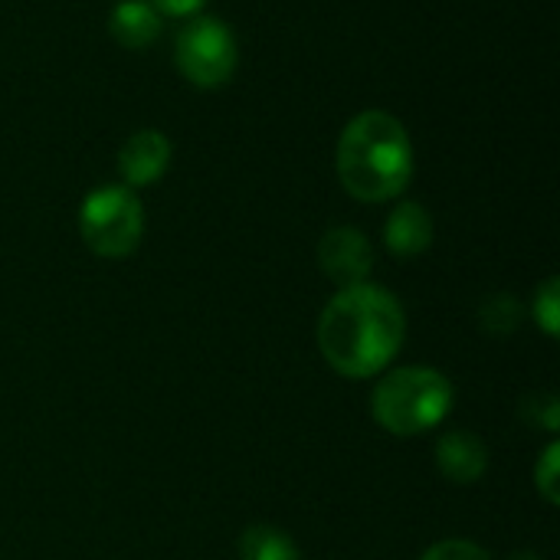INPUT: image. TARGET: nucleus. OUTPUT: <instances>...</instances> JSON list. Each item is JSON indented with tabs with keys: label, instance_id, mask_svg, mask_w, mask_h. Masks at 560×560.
<instances>
[{
	"label": "nucleus",
	"instance_id": "nucleus-8",
	"mask_svg": "<svg viewBox=\"0 0 560 560\" xmlns=\"http://www.w3.org/2000/svg\"><path fill=\"white\" fill-rule=\"evenodd\" d=\"M436 466H440V472L450 482L469 486V482H476V479L486 476V469H489V450H486V443L476 433L453 430L436 446Z\"/></svg>",
	"mask_w": 560,
	"mask_h": 560
},
{
	"label": "nucleus",
	"instance_id": "nucleus-13",
	"mask_svg": "<svg viewBox=\"0 0 560 560\" xmlns=\"http://www.w3.org/2000/svg\"><path fill=\"white\" fill-rule=\"evenodd\" d=\"M535 318L538 325L558 338L560 335V282L558 279H548L538 292H535Z\"/></svg>",
	"mask_w": 560,
	"mask_h": 560
},
{
	"label": "nucleus",
	"instance_id": "nucleus-12",
	"mask_svg": "<svg viewBox=\"0 0 560 560\" xmlns=\"http://www.w3.org/2000/svg\"><path fill=\"white\" fill-rule=\"evenodd\" d=\"M482 328L492 335H512L522 325V305L515 295H492L482 305Z\"/></svg>",
	"mask_w": 560,
	"mask_h": 560
},
{
	"label": "nucleus",
	"instance_id": "nucleus-17",
	"mask_svg": "<svg viewBox=\"0 0 560 560\" xmlns=\"http://www.w3.org/2000/svg\"><path fill=\"white\" fill-rule=\"evenodd\" d=\"M528 404H535V423H541L545 430H558V400L555 397H535Z\"/></svg>",
	"mask_w": 560,
	"mask_h": 560
},
{
	"label": "nucleus",
	"instance_id": "nucleus-14",
	"mask_svg": "<svg viewBox=\"0 0 560 560\" xmlns=\"http://www.w3.org/2000/svg\"><path fill=\"white\" fill-rule=\"evenodd\" d=\"M558 463H560V446L558 443H551L548 450H545V456H541V463H538V469H535V479H538V489H541V495L551 502V505H558L560 492H558Z\"/></svg>",
	"mask_w": 560,
	"mask_h": 560
},
{
	"label": "nucleus",
	"instance_id": "nucleus-10",
	"mask_svg": "<svg viewBox=\"0 0 560 560\" xmlns=\"http://www.w3.org/2000/svg\"><path fill=\"white\" fill-rule=\"evenodd\" d=\"M108 30L125 49H144L161 36V13L151 0H121L108 16Z\"/></svg>",
	"mask_w": 560,
	"mask_h": 560
},
{
	"label": "nucleus",
	"instance_id": "nucleus-15",
	"mask_svg": "<svg viewBox=\"0 0 560 560\" xmlns=\"http://www.w3.org/2000/svg\"><path fill=\"white\" fill-rule=\"evenodd\" d=\"M423 560H492L479 545H469V541H440L433 545Z\"/></svg>",
	"mask_w": 560,
	"mask_h": 560
},
{
	"label": "nucleus",
	"instance_id": "nucleus-4",
	"mask_svg": "<svg viewBox=\"0 0 560 560\" xmlns=\"http://www.w3.org/2000/svg\"><path fill=\"white\" fill-rule=\"evenodd\" d=\"M79 233L82 243L105 259H121L135 253L144 233V210L131 187H98L79 207Z\"/></svg>",
	"mask_w": 560,
	"mask_h": 560
},
{
	"label": "nucleus",
	"instance_id": "nucleus-3",
	"mask_svg": "<svg viewBox=\"0 0 560 560\" xmlns=\"http://www.w3.org/2000/svg\"><path fill=\"white\" fill-rule=\"evenodd\" d=\"M453 407V384L433 368H400L390 371L374 397V420L394 436H420L446 420Z\"/></svg>",
	"mask_w": 560,
	"mask_h": 560
},
{
	"label": "nucleus",
	"instance_id": "nucleus-7",
	"mask_svg": "<svg viewBox=\"0 0 560 560\" xmlns=\"http://www.w3.org/2000/svg\"><path fill=\"white\" fill-rule=\"evenodd\" d=\"M171 138L161 135L158 128H141L135 131L121 151H118V171L125 177L128 187H148L154 180H161V174L171 164Z\"/></svg>",
	"mask_w": 560,
	"mask_h": 560
},
{
	"label": "nucleus",
	"instance_id": "nucleus-6",
	"mask_svg": "<svg viewBox=\"0 0 560 560\" xmlns=\"http://www.w3.org/2000/svg\"><path fill=\"white\" fill-rule=\"evenodd\" d=\"M318 262L331 282L348 289V285H361L368 279V272L374 266V249L361 230L335 226L318 243Z\"/></svg>",
	"mask_w": 560,
	"mask_h": 560
},
{
	"label": "nucleus",
	"instance_id": "nucleus-5",
	"mask_svg": "<svg viewBox=\"0 0 560 560\" xmlns=\"http://www.w3.org/2000/svg\"><path fill=\"white\" fill-rule=\"evenodd\" d=\"M174 59L187 82L200 89H217L230 82V75L236 72L240 62L236 36L223 20L197 13L180 26L174 39Z\"/></svg>",
	"mask_w": 560,
	"mask_h": 560
},
{
	"label": "nucleus",
	"instance_id": "nucleus-16",
	"mask_svg": "<svg viewBox=\"0 0 560 560\" xmlns=\"http://www.w3.org/2000/svg\"><path fill=\"white\" fill-rule=\"evenodd\" d=\"M151 7L161 13V16H177V20H190V16H197L203 7H207V0H151Z\"/></svg>",
	"mask_w": 560,
	"mask_h": 560
},
{
	"label": "nucleus",
	"instance_id": "nucleus-11",
	"mask_svg": "<svg viewBox=\"0 0 560 560\" xmlns=\"http://www.w3.org/2000/svg\"><path fill=\"white\" fill-rule=\"evenodd\" d=\"M236 548H240V560H302L295 541L285 532L269 528V525L246 528Z\"/></svg>",
	"mask_w": 560,
	"mask_h": 560
},
{
	"label": "nucleus",
	"instance_id": "nucleus-1",
	"mask_svg": "<svg viewBox=\"0 0 560 560\" xmlns=\"http://www.w3.org/2000/svg\"><path fill=\"white\" fill-rule=\"evenodd\" d=\"M407 335V318L400 302L381 285H348L341 289L318 318L322 358L341 377H374L400 351Z\"/></svg>",
	"mask_w": 560,
	"mask_h": 560
},
{
	"label": "nucleus",
	"instance_id": "nucleus-9",
	"mask_svg": "<svg viewBox=\"0 0 560 560\" xmlns=\"http://www.w3.org/2000/svg\"><path fill=\"white\" fill-rule=\"evenodd\" d=\"M384 243L394 256L400 259H413L420 253L430 249L433 243V217L417 203V200H404L394 207V213L387 217L384 226Z\"/></svg>",
	"mask_w": 560,
	"mask_h": 560
},
{
	"label": "nucleus",
	"instance_id": "nucleus-18",
	"mask_svg": "<svg viewBox=\"0 0 560 560\" xmlns=\"http://www.w3.org/2000/svg\"><path fill=\"white\" fill-rule=\"evenodd\" d=\"M512 560H541V558H538V555H515Z\"/></svg>",
	"mask_w": 560,
	"mask_h": 560
},
{
	"label": "nucleus",
	"instance_id": "nucleus-2",
	"mask_svg": "<svg viewBox=\"0 0 560 560\" xmlns=\"http://www.w3.org/2000/svg\"><path fill=\"white\" fill-rule=\"evenodd\" d=\"M338 180L361 203H384L413 177V144L390 112H361L338 138Z\"/></svg>",
	"mask_w": 560,
	"mask_h": 560
}]
</instances>
